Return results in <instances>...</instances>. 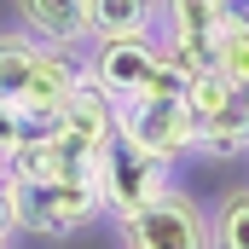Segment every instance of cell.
I'll use <instances>...</instances> for the list:
<instances>
[{"instance_id":"7","label":"cell","mask_w":249,"mask_h":249,"mask_svg":"<svg viewBox=\"0 0 249 249\" xmlns=\"http://www.w3.org/2000/svg\"><path fill=\"white\" fill-rule=\"evenodd\" d=\"M168 29H174V53H186L191 64H214L220 0H168Z\"/></svg>"},{"instance_id":"6","label":"cell","mask_w":249,"mask_h":249,"mask_svg":"<svg viewBox=\"0 0 249 249\" xmlns=\"http://www.w3.org/2000/svg\"><path fill=\"white\" fill-rule=\"evenodd\" d=\"M151 64H157V47H151L145 35H116V41H99V53H93V64H87V75H93L110 99H133V93L145 87Z\"/></svg>"},{"instance_id":"15","label":"cell","mask_w":249,"mask_h":249,"mask_svg":"<svg viewBox=\"0 0 249 249\" xmlns=\"http://www.w3.org/2000/svg\"><path fill=\"white\" fill-rule=\"evenodd\" d=\"M244 105H249V81H244Z\"/></svg>"},{"instance_id":"2","label":"cell","mask_w":249,"mask_h":249,"mask_svg":"<svg viewBox=\"0 0 249 249\" xmlns=\"http://www.w3.org/2000/svg\"><path fill=\"white\" fill-rule=\"evenodd\" d=\"M186 105L197 116V151L209 157H238L249 151V105H244V87L232 75H220L214 64H203L186 87Z\"/></svg>"},{"instance_id":"5","label":"cell","mask_w":249,"mask_h":249,"mask_svg":"<svg viewBox=\"0 0 249 249\" xmlns=\"http://www.w3.org/2000/svg\"><path fill=\"white\" fill-rule=\"evenodd\" d=\"M116 226H122V244H133V249H203L209 244V226H203L197 203L180 197L174 186H162L151 203L116 214Z\"/></svg>"},{"instance_id":"14","label":"cell","mask_w":249,"mask_h":249,"mask_svg":"<svg viewBox=\"0 0 249 249\" xmlns=\"http://www.w3.org/2000/svg\"><path fill=\"white\" fill-rule=\"evenodd\" d=\"M0 186H6V157H0Z\"/></svg>"},{"instance_id":"4","label":"cell","mask_w":249,"mask_h":249,"mask_svg":"<svg viewBox=\"0 0 249 249\" xmlns=\"http://www.w3.org/2000/svg\"><path fill=\"white\" fill-rule=\"evenodd\" d=\"M93 174H99V197H105L110 214H127V209L151 203L157 191L168 186V162L151 157L145 145H133L127 133H110L105 139V151L93 157Z\"/></svg>"},{"instance_id":"13","label":"cell","mask_w":249,"mask_h":249,"mask_svg":"<svg viewBox=\"0 0 249 249\" xmlns=\"http://www.w3.org/2000/svg\"><path fill=\"white\" fill-rule=\"evenodd\" d=\"M12 238V214H6V203H0V244Z\"/></svg>"},{"instance_id":"12","label":"cell","mask_w":249,"mask_h":249,"mask_svg":"<svg viewBox=\"0 0 249 249\" xmlns=\"http://www.w3.org/2000/svg\"><path fill=\"white\" fill-rule=\"evenodd\" d=\"M18 139H23V110H18L12 99H0V157H12Z\"/></svg>"},{"instance_id":"1","label":"cell","mask_w":249,"mask_h":249,"mask_svg":"<svg viewBox=\"0 0 249 249\" xmlns=\"http://www.w3.org/2000/svg\"><path fill=\"white\" fill-rule=\"evenodd\" d=\"M0 203L12 214V232H29V238H70L105 209L93 162H75L58 174H6Z\"/></svg>"},{"instance_id":"10","label":"cell","mask_w":249,"mask_h":249,"mask_svg":"<svg viewBox=\"0 0 249 249\" xmlns=\"http://www.w3.org/2000/svg\"><path fill=\"white\" fill-rule=\"evenodd\" d=\"M41 53H47V41L0 35V99H12V105H23V99H29V81H35Z\"/></svg>"},{"instance_id":"9","label":"cell","mask_w":249,"mask_h":249,"mask_svg":"<svg viewBox=\"0 0 249 249\" xmlns=\"http://www.w3.org/2000/svg\"><path fill=\"white\" fill-rule=\"evenodd\" d=\"M23 23L41 35V41H58V47H75L87 35V0H18Z\"/></svg>"},{"instance_id":"3","label":"cell","mask_w":249,"mask_h":249,"mask_svg":"<svg viewBox=\"0 0 249 249\" xmlns=\"http://www.w3.org/2000/svg\"><path fill=\"white\" fill-rule=\"evenodd\" d=\"M116 133H127L162 162H180L186 151H197V116L186 99H157V93L116 99Z\"/></svg>"},{"instance_id":"8","label":"cell","mask_w":249,"mask_h":249,"mask_svg":"<svg viewBox=\"0 0 249 249\" xmlns=\"http://www.w3.org/2000/svg\"><path fill=\"white\" fill-rule=\"evenodd\" d=\"M157 0H87V35L93 41H116V35H151L157 23Z\"/></svg>"},{"instance_id":"11","label":"cell","mask_w":249,"mask_h":249,"mask_svg":"<svg viewBox=\"0 0 249 249\" xmlns=\"http://www.w3.org/2000/svg\"><path fill=\"white\" fill-rule=\"evenodd\" d=\"M214 238L226 249H249V191H232L226 203H220V226H214Z\"/></svg>"}]
</instances>
